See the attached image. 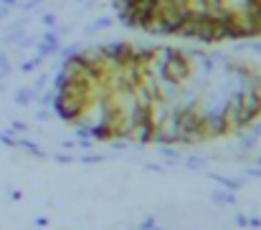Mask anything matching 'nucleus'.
I'll list each match as a JSON object with an SVG mask.
<instances>
[{
    "mask_svg": "<svg viewBox=\"0 0 261 230\" xmlns=\"http://www.w3.org/2000/svg\"><path fill=\"white\" fill-rule=\"evenodd\" d=\"M59 117L102 142L203 144L261 122V69L175 46L71 51L54 91Z\"/></svg>",
    "mask_w": 261,
    "mask_h": 230,
    "instance_id": "nucleus-1",
    "label": "nucleus"
}]
</instances>
